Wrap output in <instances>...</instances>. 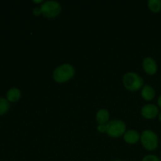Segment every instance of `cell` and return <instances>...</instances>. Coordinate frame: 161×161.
I'll list each match as a JSON object with an SVG mask.
<instances>
[{"instance_id":"cell-2","label":"cell","mask_w":161,"mask_h":161,"mask_svg":"<svg viewBox=\"0 0 161 161\" xmlns=\"http://www.w3.org/2000/svg\"><path fill=\"white\" fill-rule=\"evenodd\" d=\"M122 82L124 87L127 91H131V92H135V91L142 90V88L144 86L143 79L142 78L141 75L135 72H128L124 74Z\"/></svg>"},{"instance_id":"cell-11","label":"cell","mask_w":161,"mask_h":161,"mask_svg":"<svg viewBox=\"0 0 161 161\" xmlns=\"http://www.w3.org/2000/svg\"><path fill=\"white\" fill-rule=\"evenodd\" d=\"M21 97V91L17 87H12L6 93V99L9 102H17Z\"/></svg>"},{"instance_id":"cell-1","label":"cell","mask_w":161,"mask_h":161,"mask_svg":"<svg viewBox=\"0 0 161 161\" xmlns=\"http://www.w3.org/2000/svg\"><path fill=\"white\" fill-rule=\"evenodd\" d=\"M75 74V68L69 63H64L53 70L52 76L56 83H65L72 80Z\"/></svg>"},{"instance_id":"cell-6","label":"cell","mask_w":161,"mask_h":161,"mask_svg":"<svg viewBox=\"0 0 161 161\" xmlns=\"http://www.w3.org/2000/svg\"><path fill=\"white\" fill-rule=\"evenodd\" d=\"M160 113L159 107L154 104H146L141 108V115L146 119H153Z\"/></svg>"},{"instance_id":"cell-17","label":"cell","mask_w":161,"mask_h":161,"mask_svg":"<svg viewBox=\"0 0 161 161\" xmlns=\"http://www.w3.org/2000/svg\"><path fill=\"white\" fill-rule=\"evenodd\" d=\"M157 104H158V107H160L161 108V94L158 97V99H157Z\"/></svg>"},{"instance_id":"cell-12","label":"cell","mask_w":161,"mask_h":161,"mask_svg":"<svg viewBox=\"0 0 161 161\" xmlns=\"http://www.w3.org/2000/svg\"><path fill=\"white\" fill-rule=\"evenodd\" d=\"M149 10L154 14H157L161 11V0H149L147 3Z\"/></svg>"},{"instance_id":"cell-9","label":"cell","mask_w":161,"mask_h":161,"mask_svg":"<svg viewBox=\"0 0 161 161\" xmlns=\"http://www.w3.org/2000/svg\"><path fill=\"white\" fill-rule=\"evenodd\" d=\"M110 113L106 108H101L96 113L95 119L98 125H106L109 122Z\"/></svg>"},{"instance_id":"cell-15","label":"cell","mask_w":161,"mask_h":161,"mask_svg":"<svg viewBox=\"0 0 161 161\" xmlns=\"http://www.w3.org/2000/svg\"><path fill=\"white\" fill-rule=\"evenodd\" d=\"M32 13L33 14H34L35 16H39V15H42V13H41V9H40V7H36L33 9L32 10Z\"/></svg>"},{"instance_id":"cell-16","label":"cell","mask_w":161,"mask_h":161,"mask_svg":"<svg viewBox=\"0 0 161 161\" xmlns=\"http://www.w3.org/2000/svg\"><path fill=\"white\" fill-rule=\"evenodd\" d=\"M97 130L101 133H105V125H98L97 126Z\"/></svg>"},{"instance_id":"cell-10","label":"cell","mask_w":161,"mask_h":161,"mask_svg":"<svg viewBox=\"0 0 161 161\" xmlns=\"http://www.w3.org/2000/svg\"><path fill=\"white\" fill-rule=\"evenodd\" d=\"M141 96L143 100L146 102H150L153 100L156 96V91L152 86L146 84L141 90Z\"/></svg>"},{"instance_id":"cell-20","label":"cell","mask_w":161,"mask_h":161,"mask_svg":"<svg viewBox=\"0 0 161 161\" xmlns=\"http://www.w3.org/2000/svg\"><path fill=\"white\" fill-rule=\"evenodd\" d=\"M113 161H124V160H113Z\"/></svg>"},{"instance_id":"cell-4","label":"cell","mask_w":161,"mask_h":161,"mask_svg":"<svg viewBox=\"0 0 161 161\" xmlns=\"http://www.w3.org/2000/svg\"><path fill=\"white\" fill-rule=\"evenodd\" d=\"M140 142L142 146L147 151H154L157 149L159 145L158 136L153 130L149 129L142 132Z\"/></svg>"},{"instance_id":"cell-19","label":"cell","mask_w":161,"mask_h":161,"mask_svg":"<svg viewBox=\"0 0 161 161\" xmlns=\"http://www.w3.org/2000/svg\"><path fill=\"white\" fill-rule=\"evenodd\" d=\"M158 119H159V120H160V122L161 123V111L160 112V113H159V115H158Z\"/></svg>"},{"instance_id":"cell-18","label":"cell","mask_w":161,"mask_h":161,"mask_svg":"<svg viewBox=\"0 0 161 161\" xmlns=\"http://www.w3.org/2000/svg\"><path fill=\"white\" fill-rule=\"evenodd\" d=\"M33 3H40V4H42V3H43V1H42V0H40V1H33Z\"/></svg>"},{"instance_id":"cell-3","label":"cell","mask_w":161,"mask_h":161,"mask_svg":"<svg viewBox=\"0 0 161 161\" xmlns=\"http://www.w3.org/2000/svg\"><path fill=\"white\" fill-rule=\"evenodd\" d=\"M127 131V124L122 119H113L105 125V133L113 138L124 136Z\"/></svg>"},{"instance_id":"cell-13","label":"cell","mask_w":161,"mask_h":161,"mask_svg":"<svg viewBox=\"0 0 161 161\" xmlns=\"http://www.w3.org/2000/svg\"><path fill=\"white\" fill-rule=\"evenodd\" d=\"M9 102L8 100L4 97H0V116L4 115L9 111Z\"/></svg>"},{"instance_id":"cell-5","label":"cell","mask_w":161,"mask_h":161,"mask_svg":"<svg viewBox=\"0 0 161 161\" xmlns=\"http://www.w3.org/2000/svg\"><path fill=\"white\" fill-rule=\"evenodd\" d=\"M39 7H40L42 15L49 19L54 18L59 16L62 10L61 4L58 2L53 1V0L43 2Z\"/></svg>"},{"instance_id":"cell-8","label":"cell","mask_w":161,"mask_h":161,"mask_svg":"<svg viewBox=\"0 0 161 161\" xmlns=\"http://www.w3.org/2000/svg\"><path fill=\"white\" fill-rule=\"evenodd\" d=\"M141 134L136 130H127L124 135V140L129 145H135L140 141Z\"/></svg>"},{"instance_id":"cell-14","label":"cell","mask_w":161,"mask_h":161,"mask_svg":"<svg viewBox=\"0 0 161 161\" xmlns=\"http://www.w3.org/2000/svg\"><path fill=\"white\" fill-rule=\"evenodd\" d=\"M142 161H161L157 156L153 154H149V155L145 156L142 158Z\"/></svg>"},{"instance_id":"cell-7","label":"cell","mask_w":161,"mask_h":161,"mask_svg":"<svg viewBox=\"0 0 161 161\" xmlns=\"http://www.w3.org/2000/svg\"><path fill=\"white\" fill-rule=\"evenodd\" d=\"M142 69L146 74L149 75H154L157 72V61L151 57H147L145 58L142 63Z\"/></svg>"}]
</instances>
